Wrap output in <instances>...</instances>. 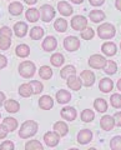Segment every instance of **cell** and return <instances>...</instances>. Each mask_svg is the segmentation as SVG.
Here are the masks:
<instances>
[{
  "label": "cell",
  "mask_w": 121,
  "mask_h": 150,
  "mask_svg": "<svg viewBox=\"0 0 121 150\" xmlns=\"http://www.w3.org/2000/svg\"><path fill=\"white\" fill-rule=\"evenodd\" d=\"M68 80V86L71 89V90L74 91H77V90H80L81 86H82V81H81V79L80 76H76V75H72V76L70 78H68L66 79Z\"/></svg>",
  "instance_id": "5bb4252c"
},
{
  "label": "cell",
  "mask_w": 121,
  "mask_h": 150,
  "mask_svg": "<svg viewBox=\"0 0 121 150\" xmlns=\"http://www.w3.org/2000/svg\"><path fill=\"white\" fill-rule=\"evenodd\" d=\"M54 29L59 33H65L68 30V21L63 18H59L54 23Z\"/></svg>",
  "instance_id": "f1b7e54d"
},
{
  "label": "cell",
  "mask_w": 121,
  "mask_h": 150,
  "mask_svg": "<svg viewBox=\"0 0 121 150\" xmlns=\"http://www.w3.org/2000/svg\"><path fill=\"white\" fill-rule=\"evenodd\" d=\"M54 131H55V133H58L60 135V138H61V137L68 135L69 126H68L66 123H64V121H56V123L54 124Z\"/></svg>",
  "instance_id": "d6986e66"
},
{
  "label": "cell",
  "mask_w": 121,
  "mask_h": 150,
  "mask_svg": "<svg viewBox=\"0 0 121 150\" xmlns=\"http://www.w3.org/2000/svg\"><path fill=\"white\" fill-rule=\"evenodd\" d=\"M25 150H44V146L39 140H29L25 144Z\"/></svg>",
  "instance_id": "d590c367"
},
{
  "label": "cell",
  "mask_w": 121,
  "mask_h": 150,
  "mask_svg": "<svg viewBox=\"0 0 121 150\" xmlns=\"http://www.w3.org/2000/svg\"><path fill=\"white\" fill-rule=\"evenodd\" d=\"M110 148L111 150H121V135H115L110 140Z\"/></svg>",
  "instance_id": "f35d334b"
},
{
  "label": "cell",
  "mask_w": 121,
  "mask_h": 150,
  "mask_svg": "<svg viewBox=\"0 0 121 150\" xmlns=\"http://www.w3.org/2000/svg\"><path fill=\"white\" fill-rule=\"evenodd\" d=\"M11 45V38L0 35V49L1 50H8Z\"/></svg>",
  "instance_id": "ab89813d"
},
{
  "label": "cell",
  "mask_w": 121,
  "mask_h": 150,
  "mask_svg": "<svg viewBox=\"0 0 121 150\" xmlns=\"http://www.w3.org/2000/svg\"><path fill=\"white\" fill-rule=\"evenodd\" d=\"M44 36V29L41 26H34L30 30V38L32 40H39Z\"/></svg>",
  "instance_id": "836d02e7"
},
{
  "label": "cell",
  "mask_w": 121,
  "mask_h": 150,
  "mask_svg": "<svg viewBox=\"0 0 121 150\" xmlns=\"http://www.w3.org/2000/svg\"><path fill=\"white\" fill-rule=\"evenodd\" d=\"M87 26V19L82 15H75L71 19V28L74 30L81 31Z\"/></svg>",
  "instance_id": "ba28073f"
},
{
  "label": "cell",
  "mask_w": 121,
  "mask_h": 150,
  "mask_svg": "<svg viewBox=\"0 0 121 150\" xmlns=\"http://www.w3.org/2000/svg\"><path fill=\"white\" fill-rule=\"evenodd\" d=\"M72 75H76V68L74 67V65H66V67H64L61 69V71H60V76L63 79H68L72 76Z\"/></svg>",
  "instance_id": "d4e9b609"
},
{
  "label": "cell",
  "mask_w": 121,
  "mask_h": 150,
  "mask_svg": "<svg viewBox=\"0 0 121 150\" xmlns=\"http://www.w3.org/2000/svg\"><path fill=\"white\" fill-rule=\"evenodd\" d=\"M39 106L43 110H50L54 106V100L50 95H43L39 99Z\"/></svg>",
  "instance_id": "2e32d148"
},
{
  "label": "cell",
  "mask_w": 121,
  "mask_h": 150,
  "mask_svg": "<svg viewBox=\"0 0 121 150\" xmlns=\"http://www.w3.org/2000/svg\"><path fill=\"white\" fill-rule=\"evenodd\" d=\"M39 76L41 79H44V80H49V79L53 76V70H51V68L48 67V65H44V67H41L39 69Z\"/></svg>",
  "instance_id": "d6a6232c"
},
{
  "label": "cell",
  "mask_w": 121,
  "mask_h": 150,
  "mask_svg": "<svg viewBox=\"0 0 121 150\" xmlns=\"http://www.w3.org/2000/svg\"><path fill=\"white\" fill-rule=\"evenodd\" d=\"M14 33H15V35L19 36V38L25 36L26 33H27V25H26V23H24V21H18L16 24L14 25Z\"/></svg>",
  "instance_id": "7402d4cb"
},
{
  "label": "cell",
  "mask_w": 121,
  "mask_h": 150,
  "mask_svg": "<svg viewBox=\"0 0 121 150\" xmlns=\"http://www.w3.org/2000/svg\"><path fill=\"white\" fill-rule=\"evenodd\" d=\"M4 101H5V94L0 91V106L4 104Z\"/></svg>",
  "instance_id": "681fc988"
},
{
  "label": "cell",
  "mask_w": 121,
  "mask_h": 150,
  "mask_svg": "<svg viewBox=\"0 0 121 150\" xmlns=\"http://www.w3.org/2000/svg\"><path fill=\"white\" fill-rule=\"evenodd\" d=\"M35 71L36 68L32 62H24L19 65V74L25 79H30L31 76H34Z\"/></svg>",
  "instance_id": "3957f363"
},
{
  "label": "cell",
  "mask_w": 121,
  "mask_h": 150,
  "mask_svg": "<svg viewBox=\"0 0 121 150\" xmlns=\"http://www.w3.org/2000/svg\"><path fill=\"white\" fill-rule=\"evenodd\" d=\"M64 48L68 51H76L80 48V40L76 36H66L64 39Z\"/></svg>",
  "instance_id": "8992f818"
},
{
  "label": "cell",
  "mask_w": 121,
  "mask_h": 150,
  "mask_svg": "<svg viewBox=\"0 0 121 150\" xmlns=\"http://www.w3.org/2000/svg\"><path fill=\"white\" fill-rule=\"evenodd\" d=\"M80 79H81L84 86L90 88V86L94 85L96 76H95V74L92 73L91 70H82L81 74H80Z\"/></svg>",
  "instance_id": "9c48e42d"
},
{
  "label": "cell",
  "mask_w": 121,
  "mask_h": 150,
  "mask_svg": "<svg viewBox=\"0 0 121 150\" xmlns=\"http://www.w3.org/2000/svg\"><path fill=\"white\" fill-rule=\"evenodd\" d=\"M108 60L104 55H100V54H94L89 58V65L92 69H96V70H100V69H104Z\"/></svg>",
  "instance_id": "277c9868"
},
{
  "label": "cell",
  "mask_w": 121,
  "mask_h": 150,
  "mask_svg": "<svg viewBox=\"0 0 121 150\" xmlns=\"http://www.w3.org/2000/svg\"><path fill=\"white\" fill-rule=\"evenodd\" d=\"M29 85H30V89H31L32 94H40L41 91L44 90V85L38 80H31L29 83Z\"/></svg>",
  "instance_id": "8d00e7d4"
},
{
  "label": "cell",
  "mask_w": 121,
  "mask_h": 150,
  "mask_svg": "<svg viewBox=\"0 0 121 150\" xmlns=\"http://www.w3.org/2000/svg\"><path fill=\"white\" fill-rule=\"evenodd\" d=\"M60 142V135L55 131H48L44 135V143L50 148H55L58 146V144Z\"/></svg>",
  "instance_id": "52a82bcc"
},
{
  "label": "cell",
  "mask_w": 121,
  "mask_h": 150,
  "mask_svg": "<svg viewBox=\"0 0 121 150\" xmlns=\"http://www.w3.org/2000/svg\"><path fill=\"white\" fill-rule=\"evenodd\" d=\"M92 6H101L105 3V0H89Z\"/></svg>",
  "instance_id": "c3c4849f"
},
{
  "label": "cell",
  "mask_w": 121,
  "mask_h": 150,
  "mask_svg": "<svg viewBox=\"0 0 121 150\" xmlns=\"http://www.w3.org/2000/svg\"><path fill=\"white\" fill-rule=\"evenodd\" d=\"M94 108L96 111L99 112H106L108 111V103H106L105 99H102V98H97V99H95L94 101Z\"/></svg>",
  "instance_id": "484cf974"
},
{
  "label": "cell",
  "mask_w": 121,
  "mask_h": 150,
  "mask_svg": "<svg viewBox=\"0 0 121 150\" xmlns=\"http://www.w3.org/2000/svg\"><path fill=\"white\" fill-rule=\"evenodd\" d=\"M99 89L102 93H110L114 89V81L110 78H102L99 81Z\"/></svg>",
  "instance_id": "e0dca14e"
},
{
  "label": "cell",
  "mask_w": 121,
  "mask_h": 150,
  "mask_svg": "<svg viewBox=\"0 0 121 150\" xmlns=\"http://www.w3.org/2000/svg\"><path fill=\"white\" fill-rule=\"evenodd\" d=\"M120 49H121V43H120Z\"/></svg>",
  "instance_id": "6f0895ef"
},
{
  "label": "cell",
  "mask_w": 121,
  "mask_h": 150,
  "mask_svg": "<svg viewBox=\"0 0 121 150\" xmlns=\"http://www.w3.org/2000/svg\"><path fill=\"white\" fill-rule=\"evenodd\" d=\"M3 125H5L8 131H14L18 128V120L15 118H11V116H8L3 120Z\"/></svg>",
  "instance_id": "4dcf8cb0"
},
{
  "label": "cell",
  "mask_w": 121,
  "mask_h": 150,
  "mask_svg": "<svg viewBox=\"0 0 121 150\" xmlns=\"http://www.w3.org/2000/svg\"><path fill=\"white\" fill-rule=\"evenodd\" d=\"M6 64H8V59H6L4 55L0 54V69L5 68V67H6Z\"/></svg>",
  "instance_id": "7dc6e473"
},
{
  "label": "cell",
  "mask_w": 121,
  "mask_h": 150,
  "mask_svg": "<svg viewBox=\"0 0 121 150\" xmlns=\"http://www.w3.org/2000/svg\"><path fill=\"white\" fill-rule=\"evenodd\" d=\"M4 106H5V110L8 112H10V114H15V112H18L20 110V104L16 100H14V99L6 100L5 104H4Z\"/></svg>",
  "instance_id": "603a6c76"
},
{
  "label": "cell",
  "mask_w": 121,
  "mask_h": 150,
  "mask_svg": "<svg viewBox=\"0 0 121 150\" xmlns=\"http://www.w3.org/2000/svg\"><path fill=\"white\" fill-rule=\"evenodd\" d=\"M41 46H43V49L45 51H54L58 46V41L54 36H46L43 41V44H41Z\"/></svg>",
  "instance_id": "9a60e30c"
},
{
  "label": "cell",
  "mask_w": 121,
  "mask_h": 150,
  "mask_svg": "<svg viewBox=\"0 0 121 150\" xmlns=\"http://www.w3.org/2000/svg\"><path fill=\"white\" fill-rule=\"evenodd\" d=\"M87 150H97L96 148H90V149H87Z\"/></svg>",
  "instance_id": "9f6ffc18"
},
{
  "label": "cell",
  "mask_w": 121,
  "mask_h": 150,
  "mask_svg": "<svg viewBox=\"0 0 121 150\" xmlns=\"http://www.w3.org/2000/svg\"><path fill=\"white\" fill-rule=\"evenodd\" d=\"M80 118H81V121H84V123H91L95 119V112L91 109H84L80 114Z\"/></svg>",
  "instance_id": "83f0119b"
},
{
  "label": "cell",
  "mask_w": 121,
  "mask_h": 150,
  "mask_svg": "<svg viewBox=\"0 0 121 150\" xmlns=\"http://www.w3.org/2000/svg\"><path fill=\"white\" fill-rule=\"evenodd\" d=\"M0 118H1V114H0Z\"/></svg>",
  "instance_id": "680465c9"
},
{
  "label": "cell",
  "mask_w": 121,
  "mask_h": 150,
  "mask_svg": "<svg viewBox=\"0 0 121 150\" xmlns=\"http://www.w3.org/2000/svg\"><path fill=\"white\" fill-rule=\"evenodd\" d=\"M24 1H25L26 4H29V5H34V4L38 1V0H24Z\"/></svg>",
  "instance_id": "816d5d0a"
},
{
  "label": "cell",
  "mask_w": 121,
  "mask_h": 150,
  "mask_svg": "<svg viewBox=\"0 0 121 150\" xmlns=\"http://www.w3.org/2000/svg\"><path fill=\"white\" fill-rule=\"evenodd\" d=\"M58 10L64 16H70L71 14H72V11H74V9H72V6L69 3H66V1H60L58 4Z\"/></svg>",
  "instance_id": "ac0fdd59"
},
{
  "label": "cell",
  "mask_w": 121,
  "mask_h": 150,
  "mask_svg": "<svg viewBox=\"0 0 121 150\" xmlns=\"http://www.w3.org/2000/svg\"><path fill=\"white\" fill-rule=\"evenodd\" d=\"M117 89L121 91V79H119V81H117Z\"/></svg>",
  "instance_id": "db71d44e"
},
{
  "label": "cell",
  "mask_w": 121,
  "mask_h": 150,
  "mask_svg": "<svg viewBox=\"0 0 121 150\" xmlns=\"http://www.w3.org/2000/svg\"><path fill=\"white\" fill-rule=\"evenodd\" d=\"M40 18L44 23H49L55 18V9L51 5H43L40 8Z\"/></svg>",
  "instance_id": "5b68a950"
},
{
  "label": "cell",
  "mask_w": 121,
  "mask_h": 150,
  "mask_svg": "<svg viewBox=\"0 0 121 150\" xmlns=\"http://www.w3.org/2000/svg\"><path fill=\"white\" fill-rule=\"evenodd\" d=\"M100 126L102 130L105 131H111L115 128V120H114V116L111 115H104L100 120Z\"/></svg>",
  "instance_id": "8fae6325"
},
{
  "label": "cell",
  "mask_w": 121,
  "mask_h": 150,
  "mask_svg": "<svg viewBox=\"0 0 121 150\" xmlns=\"http://www.w3.org/2000/svg\"><path fill=\"white\" fill-rule=\"evenodd\" d=\"M25 18H26L27 21L36 23L40 19V11L38 10V9H35V8H30V9H27V10H26Z\"/></svg>",
  "instance_id": "44dd1931"
},
{
  "label": "cell",
  "mask_w": 121,
  "mask_h": 150,
  "mask_svg": "<svg viewBox=\"0 0 121 150\" xmlns=\"http://www.w3.org/2000/svg\"><path fill=\"white\" fill-rule=\"evenodd\" d=\"M23 10H24V6H23L21 3H19V1H14L9 5V13L14 16H19L23 13Z\"/></svg>",
  "instance_id": "cb8c5ba5"
},
{
  "label": "cell",
  "mask_w": 121,
  "mask_h": 150,
  "mask_svg": "<svg viewBox=\"0 0 121 150\" xmlns=\"http://www.w3.org/2000/svg\"><path fill=\"white\" fill-rule=\"evenodd\" d=\"M64 62H65V58L61 53H55L54 55H51V58H50L51 65H54V67H56V68L61 67L64 64Z\"/></svg>",
  "instance_id": "1f68e13d"
},
{
  "label": "cell",
  "mask_w": 121,
  "mask_h": 150,
  "mask_svg": "<svg viewBox=\"0 0 121 150\" xmlns=\"http://www.w3.org/2000/svg\"><path fill=\"white\" fill-rule=\"evenodd\" d=\"M11 29L9 26H3L1 29H0V35H4V36H9L11 38Z\"/></svg>",
  "instance_id": "ee69618b"
},
{
  "label": "cell",
  "mask_w": 121,
  "mask_h": 150,
  "mask_svg": "<svg viewBox=\"0 0 121 150\" xmlns=\"http://www.w3.org/2000/svg\"><path fill=\"white\" fill-rule=\"evenodd\" d=\"M101 51L104 53V55L106 56H114L117 51V46L115 43H111V41H106L101 45Z\"/></svg>",
  "instance_id": "4fadbf2b"
},
{
  "label": "cell",
  "mask_w": 121,
  "mask_h": 150,
  "mask_svg": "<svg viewBox=\"0 0 121 150\" xmlns=\"http://www.w3.org/2000/svg\"><path fill=\"white\" fill-rule=\"evenodd\" d=\"M97 35H99L100 39L109 40L116 35V29L113 24L105 23V24H101V25H99V28H97Z\"/></svg>",
  "instance_id": "7a4b0ae2"
},
{
  "label": "cell",
  "mask_w": 121,
  "mask_h": 150,
  "mask_svg": "<svg viewBox=\"0 0 121 150\" xmlns=\"http://www.w3.org/2000/svg\"><path fill=\"white\" fill-rule=\"evenodd\" d=\"M114 120H115V125L121 128V111H117L114 115Z\"/></svg>",
  "instance_id": "f6af8a7d"
},
{
  "label": "cell",
  "mask_w": 121,
  "mask_h": 150,
  "mask_svg": "<svg viewBox=\"0 0 121 150\" xmlns=\"http://www.w3.org/2000/svg\"><path fill=\"white\" fill-rule=\"evenodd\" d=\"M8 129L5 128V125H0V139H4V138H6V135H8Z\"/></svg>",
  "instance_id": "bcb514c9"
},
{
  "label": "cell",
  "mask_w": 121,
  "mask_h": 150,
  "mask_svg": "<svg viewBox=\"0 0 121 150\" xmlns=\"http://www.w3.org/2000/svg\"><path fill=\"white\" fill-rule=\"evenodd\" d=\"M104 71H105L106 75L116 74V71H117V64H116L115 62H113V60H109V62L106 63L105 68H104Z\"/></svg>",
  "instance_id": "e575fe53"
},
{
  "label": "cell",
  "mask_w": 121,
  "mask_h": 150,
  "mask_svg": "<svg viewBox=\"0 0 121 150\" xmlns=\"http://www.w3.org/2000/svg\"><path fill=\"white\" fill-rule=\"evenodd\" d=\"M92 137H94V134H92L91 130L82 129L79 131V134H77V143L81 145H86L92 140Z\"/></svg>",
  "instance_id": "30bf717a"
},
{
  "label": "cell",
  "mask_w": 121,
  "mask_h": 150,
  "mask_svg": "<svg viewBox=\"0 0 121 150\" xmlns=\"http://www.w3.org/2000/svg\"><path fill=\"white\" fill-rule=\"evenodd\" d=\"M89 18L92 23H101L106 18V15L101 10H91L89 14Z\"/></svg>",
  "instance_id": "4316f807"
},
{
  "label": "cell",
  "mask_w": 121,
  "mask_h": 150,
  "mask_svg": "<svg viewBox=\"0 0 121 150\" xmlns=\"http://www.w3.org/2000/svg\"><path fill=\"white\" fill-rule=\"evenodd\" d=\"M115 6H116L117 10L121 11V0H116V1H115Z\"/></svg>",
  "instance_id": "f907efd6"
},
{
  "label": "cell",
  "mask_w": 121,
  "mask_h": 150,
  "mask_svg": "<svg viewBox=\"0 0 121 150\" xmlns=\"http://www.w3.org/2000/svg\"><path fill=\"white\" fill-rule=\"evenodd\" d=\"M15 146H14V143L11 140H5L1 145H0V150H14Z\"/></svg>",
  "instance_id": "7bdbcfd3"
},
{
  "label": "cell",
  "mask_w": 121,
  "mask_h": 150,
  "mask_svg": "<svg viewBox=\"0 0 121 150\" xmlns=\"http://www.w3.org/2000/svg\"><path fill=\"white\" fill-rule=\"evenodd\" d=\"M69 150H79L77 148H71V149H69Z\"/></svg>",
  "instance_id": "11a10c76"
},
{
  "label": "cell",
  "mask_w": 121,
  "mask_h": 150,
  "mask_svg": "<svg viewBox=\"0 0 121 150\" xmlns=\"http://www.w3.org/2000/svg\"><path fill=\"white\" fill-rule=\"evenodd\" d=\"M61 116L68 121H74L77 116L76 109L75 108H71V106H64L61 109Z\"/></svg>",
  "instance_id": "7c38bea8"
},
{
  "label": "cell",
  "mask_w": 121,
  "mask_h": 150,
  "mask_svg": "<svg viewBox=\"0 0 121 150\" xmlns=\"http://www.w3.org/2000/svg\"><path fill=\"white\" fill-rule=\"evenodd\" d=\"M38 123L34 120H26L21 124L20 126V130H19V137L21 139H27V138H31L38 133Z\"/></svg>",
  "instance_id": "6da1fadb"
},
{
  "label": "cell",
  "mask_w": 121,
  "mask_h": 150,
  "mask_svg": "<svg viewBox=\"0 0 121 150\" xmlns=\"http://www.w3.org/2000/svg\"><path fill=\"white\" fill-rule=\"evenodd\" d=\"M110 103H111V106L116 108V109H119V108H121V95L120 94H113L110 98Z\"/></svg>",
  "instance_id": "b9f144b4"
},
{
  "label": "cell",
  "mask_w": 121,
  "mask_h": 150,
  "mask_svg": "<svg viewBox=\"0 0 121 150\" xmlns=\"http://www.w3.org/2000/svg\"><path fill=\"white\" fill-rule=\"evenodd\" d=\"M15 54L19 56V58H26V56L30 54V48H29V45H26V44H20V45H18L16 49H15Z\"/></svg>",
  "instance_id": "f546056e"
},
{
  "label": "cell",
  "mask_w": 121,
  "mask_h": 150,
  "mask_svg": "<svg viewBox=\"0 0 121 150\" xmlns=\"http://www.w3.org/2000/svg\"><path fill=\"white\" fill-rule=\"evenodd\" d=\"M70 100H71V94L68 90L61 89V90H59L56 93V101L59 104H68Z\"/></svg>",
  "instance_id": "ffe728a7"
},
{
  "label": "cell",
  "mask_w": 121,
  "mask_h": 150,
  "mask_svg": "<svg viewBox=\"0 0 121 150\" xmlns=\"http://www.w3.org/2000/svg\"><path fill=\"white\" fill-rule=\"evenodd\" d=\"M19 94H20V96H23V98H29L32 94L29 84H21L20 88H19Z\"/></svg>",
  "instance_id": "60d3db41"
},
{
  "label": "cell",
  "mask_w": 121,
  "mask_h": 150,
  "mask_svg": "<svg viewBox=\"0 0 121 150\" xmlns=\"http://www.w3.org/2000/svg\"><path fill=\"white\" fill-rule=\"evenodd\" d=\"M84 1V0H71V3H74V4H81Z\"/></svg>",
  "instance_id": "f5cc1de1"
},
{
  "label": "cell",
  "mask_w": 121,
  "mask_h": 150,
  "mask_svg": "<svg viewBox=\"0 0 121 150\" xmlns=\"http://www.w3.org/2000/svg\"><path fill=\"white\" fill-rule=\"evenodd\" d=\"M81 34H80V36L84 40H91L92 38H94V35H95V33H94V29L92 28H90V26H86L84 30H81L80 31Z\"/></svg>",
  "instance_id": "74e56055"
}]
</instances>
